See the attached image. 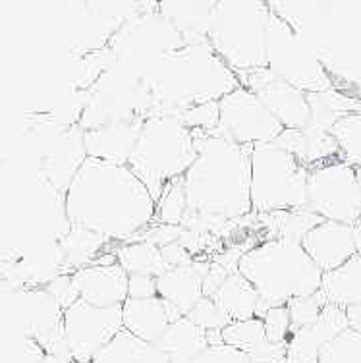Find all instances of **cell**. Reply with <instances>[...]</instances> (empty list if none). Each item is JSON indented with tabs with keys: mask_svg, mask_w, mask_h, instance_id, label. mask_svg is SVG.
<instances>
[{
	"mask_svg": "<svg viewBox=\"0 0 361 363\" xmlns=\"http://www.w3.org/2000/svg\"><path fill=\"white\" fill-rule=\"evenodd\" d=\"M64 209L72 226L124 244L155 223L157 205L128 164L87 159L64 194Z\"/></svg>",
	"mask_w": 361,
	"mask_h": 363,
	"instance_id": "cell-1",
	"label": "cell"
},
{
	"mask_svg": "<svg viewBox=\"0 0 361 363\" xmlns=\"http://www.w3.org/2000/svg\"><path fill=\"white\" fill-rule=\"evenodd\" d=\"M194 164L182 176L188 211L240 223L251 215L250 149L216 132H194Z\"/></svg>",
	"mask_w": 361,
	"mask_h": 363,
	"instance_id": "cell-2",
	"label": "cell"
},
{
	"mask_svg": "<svg viewBox=\"0 0 361 363\" xmlns=\"http://www.w3.org/2000/svg\"><path fill=\"white\" fill-rule=\"evenodd\" d=\"M238 87V76L216 56L209 41L189 43L167 56L155 79L153 116L180 118L194 106L218 103Z\"/></svg>",
	"mask_w": 361,
	"mask_h": 363,
	"instance_id": "cell-3",
	"label": "cell"
},
{
	"mask_svg": "<svg viewBox=\"0 0 361 363\" xmlns=\"http://www.w3.org/2000/svg\"><path fill=\"white\" fill-rule=\"evenodd\" d=\"M238 272L257 292V317L267 309L315 296L323 284V271L304 245L292 240H261L238 261Z\"/></svg>",
	"mask_w": 361,
	"mask_h": 363,
	"instance_id": "cell-4",
	"label": "cell"
},
{
	"mask_svg": "<svg viewBox=\"0 0 361 363\" xmlns=\"http://www.w3.org/2000/svg\"><path fill=\"white\" fill-rule=\"evenodd\" d=\"M195 157V135L189 128L174 116H149L143 120L128 167L157 203L170 182L188 172Z\"/></svg>",
	"mask_w": 361,
	"mask_h": 363,
	"instance_id": "cell-5",
	"label": "cell"
},
{
	"mask_svg": "<svg viewBox=\"0 0 361 363\" xmlns=\"http://www.w3.org/2000/svg\"><path fill=\"white\" fill-rule=\"evenodd\" d=\"M269 2L216 0L207 41L234 74L267 68Z\"/></svg>",
	"mask_w": 361,
	"mask_h": 363,
	"instance_id": "cell-6",
	"label": "cell"
},
{
	"mask_svg": "<svg viewBox=\"0 0 361 363\" xmlns=\"http://www.w3.org/2000/svg\"><path fill=\"white\" fill-rule=\"evenodd\" d=\"M184 47L186 41L182 33L159 14L157 2H151L145 12L122 23L106 43L112 62L132 72L149 87H153L167 56Z\"/></svg>",
	"mask_w": 361,
	"mask_h": 363,
	"instance_id": "cell-7",
	"label": "cell"
},
{
	"mask_svg": "<svg viewBox=\"0 0 361 363\" xmlns=\"http://www.w3.org/2000/svg\"><path fill=\"white\" fill-rule=\"evenodd\" d=\"M251 213L271 215L307 209V174L294 155L274 143H261L250 149Z\"/></svg>",
	"mask_w": 361,
	"mask_h": 363,
	"instance_id": "cell-8",
	"label": "cell"
},
{
	"mask_svg": "<svg viewBox=\"0 0 361 363\" xmlns=\"http://www.w3.org/2000/svg\"><path fill=\"white\" fill-rule=\"evenodd\" d=\"M155 97L149 85L112 62L89 87V101L77 126L84 132L153 116Z\"/></svg>",
	"mask_w": 361,
	"mask_h": 363,
	"instance_id": "cell-9",
	"label": "cell"
},
{
	"mask_svg": "<svg viewBox=\"0 0 361 363\" xmlns=\"http://www.w3.org/2000/svg\"><path fill=\"white\" fill-rule=\"evenodd\" d=\"M267 68L306 95L334 87L333 77L315 50L274 12L267 26Z\"/></svg>",
	"mask_w": 361,
	"mask_h": 363,
	"instance_id": "cell-10",
	"label": "cell"
},
{
	"mask_svg": "<svg viewBox=\"0 0 361 363\" xmlns=\"http://www.w3.org/2000/svg\"><path fill=\"white\" fill-rule=\"evenodd\" d=\"M307 209L323 220L355 226L361 223L357 172L342 159L321 162L307 174Z\"/></svg>",
	"mask_w": 361,
	"mask_h": 363,
	"instance_id": "cell-11",
	"label": "cell"
},
{
	"mask_svg": "<svg viewBox=\"0 0 361 363\" xmlns=\"http://www.w3.org/2000/svg\"><path fill=\"white\" fill-rule=\"evenodd\" d=\"M218 111L221 120L215 132L242 147L274 143L284 132L257 95L242 85L218 101Z\"/></svg>",
	"mask_w": 361,
	"mask_h": 363,
	"instance_id": "cell-12",
	"label": "cell"
},
{
	"mask_svg": "<svg viewBox=\"0 0 361 363\" xmlns=\"http://www.w3.org/2000/svg\"><path fill=\"white\" fill-rule=\"evenodd\" d=\"M62 330L70 356L77 363H91L120 330H124L122 308H97L77 300L64 309Z\"/></svg>",
	"mask_w": 361,
	"mask_h": 363,
	"instance_id": "cell-13",
	"label": "cell"
},
{
	"mask_svg": "<svg viewBox=\"0 0 361 363\" xmlns=\"http://www.w3.org/2000/svg\"><path fill=\"white\" fill-rule=\"evenodd\" d=\"M240 85L255 93L284 130H304L309 124V103L304 91L286 84L269 68L238 74Z\"/></svg>",
	"mask_w": 361,
	"mask_h": 363,
	"instance_id": "cell-14",
	"label": "cell"
},
{
	"mask_svg": "<svg viewBox=\"0 0 361 363\" xmlns=\"http://www.w3.org/2000/svg\"><path fill=\"white\" fill-rule=\"evenodd\" d=\"M348 327L346 309L327 303L317 321L290 335L286 342V363H317L323 348Z\"/></svg>",
	"mask_w": 361,
	"mask_h": 363,
	"instance_id": "cell-15",
	"label": "cell"
},
{
	"mask_svg": "<svg viewBox=\"0 0 361 363\" xmlns=\"http://www.w3.org/2000/svg\"><path fill=\"white\" fill-rule=\"evenodd\" d=\"M79 300L97 308H122L128 300V274L118 263L89 265L72 272Z\"/></svg>",
	"mask_w": 361,
	"mask_h": 363,
	"instance_id": "cell-16",
	"label": "cell"
},
{
	"mask_svg": "<svg viewBox=\"0 0 361 363\" xmlns=\"http://www.w3.org/2000/svg\"><path fill=\"white\" fill-rule=\"evenodd\" d=\"M301 245L313 263L319 267L323 274L340 269L346 261L354 257V226L323 220L317 224L304 240Z\"/></svg>",
	"mask_w": 361,
	"mask_h": 363,
	"instance_id": "cell-17",
	"label": "cell"
},
{
	"mask_svg": "<svg viewBox=\"0 0 361 363\" xmlns=\"http://www.w3.org/2000/svg\"><path fill=\"white\" fill-rule=\"evenodd\" d=\"M211 261L195 257L191 265L172 267L157 277V296L176 309L180 317H188L195 303L203 298V279Z\"/></svg>",
	"mask_w": 361,
	"mask_h": 363,
	"instance_id": "cell-18",
	"label": "cell"
},
{
	"mask_svg": "<svg viewBox=\"0 0 361 363\" xmlns=\"http://www.w3.org/2000/svg\"><path fill=\"white\" fill-rule=\"evenodd\" d=\"M141 126H143V120H135V122L111 124V126L84 132L87 159L109 162V164H120V167L128 164L133 153V147L138 143Z\"/></svg>",
	"mask_w": 361,
	"mask_h": 363,
	"instance_id": "cell-19",
	"label": "cell"
},
{
	"mask_svg": "<svg viewBox=\"0 0 361 363\" xmlns=\"http://www.w3.org/2000/svg\"><path fill=\"white\" fill-rule=\"evenodd\" d=\"M180 315L170 308L167 301L159 296L145 298V300H132L128 298L122 306V325L124 330L132 333L135 338L143 342L155 344Z\"/></svg>",
	"mask_w": 361,
	"mask_h": 363,
	"instance_id": "cell-20",
	"label": "cell"
},
{
	"mask_svg": "<svg viewBox=\"0 0 361 363\" xmlns=\"http://www.w3.org/2000/svg\"><path fill=\"white\" fill-rule=\"evenodd\" d=\"M223 342L243 352L251 363H286V344L269 342L261 317L230 323L223 330Z\"/></svg>",
	"mask_w": 361,
	"mask_h": 363,
	"instance_id": "cell-21",
	"label": "cell"
},
{
	"mask_svg": "<svg viewBox=\"0 0 361 363\" xmlns=\"http://www.w3.org/2000/svg\"><path fill=\"white\" fill-rule=\"evenodd\" d=\"M274 145L284 149L286 153L294 155L307 168L333 159H340L338 143L333 138V133L313 130L309 126L304 130H284L274 140Z\"/></svg>",
	"mask_w": 361,
	"mask_h": 363,
	"instance_id": "cell-22",
	"label": "cell"
},
{
	"mask_svg": "<svg viewBox=\"0 0 361 363\" xmlns=\"http://www.w3.org/2000/svg\"><path fill=\"white\" fill-rule=\"evenodd\" d=\"M216 0H180V2H157L159 14L172 23L184 37L186 45L189 43L207 41L211 18Z\"/></svg>",
	"mask_w": 361,
	"mask_h": 363,
	"instance_id": "cell-23",
	"label": "cell"
},
{
	"mask_svg": "<svg viewBox=\"0 0 361 363\" xmlns=\"http://www.w3.org/2000/svg\"><path fill=\"white\" fill-rule=\"evenodd\" d=\"M309 124L307 126L321 132H331L342 118L361 111V97L350 95L342 89L309 93Z\"/></svg>",
	"mask_w": 361,
	"mask_h": 363,
	"instance_id": "cell-24",
	"label": "cell"
},
{
	"mask_svg": "<svg viewBox=\"0 0 361 363\" xmlns=\"http://www.w3.org/2000/svg\"><path fill=\"white\" fill-rule=\"evenodd\" d=\"M218 308L228 315L230 321H245L259 315V296L242 274L232 271L223 284L211 296Z\"/></svg>",
	"mask_w": 361,
	"mask_h": 363,
	"instance_id": "cell-25",
	"label": "cell"
},
{
	"mask_svg": "<svg viewBox=\"0 0 361 363\" xmlns=\"http://www.w3.org/2000/svg\"><path fill=\"white\" fill-rule=\"evenodd\" d=\"M321 296L327 303L338 306L342 309L361 306V255L346 261L340 269L323 274Z\"/></svg>",
	"mask_w": 361,
	"mask_h": 363,
	"instance_id": "cell-26",
	"label": "cell"
},
{
	"mask_svg": "<svg viewBox=\"0 0 361 363\" xmlns=\"http://www.w3.org/2000/svg\"><path fill=\"white\" fill-rule=\"evenodd\" d=\"M155 344L167 354L170 363H189L207 348L209 336L207 330L195 327L188 317H180Z\"/></svg>",
	"mask_w": 361,
	"mask_h": 363,
	"instance_id": "cell-27",
	"label": "cell"
},
{
	"mask_svg": "<svg viewBox=\"0 0 361 363\" xmlns=\"http://www.w3.org/2000/svg\"><path fill=\"white\" fill-rule=\"evenodd\" d=\"M91 363H170L157 344L139 340L132 333L120 330Z\"/></svg>",
	"mask_w": 361,
	"mask_h": 363,
	"instance_id": "cell-28",
	"label": "cell"
},
{
	"mask_svg": "<svg viewBox=\"0 0 361 363\" xmlns=\"http://www.w3.org/2000/svg\"><path fill=\"white\" fill-rule=\"evenodd\" d=\"M116 263L126 271V274H147V277H160L170 267L160 253V247L149 242H124L114 250Z\"/></svg>",
	"mask_w": 361,
	"mask_h": 363,
	"instance_id": "cell-29",
	"label": "cell"
},
{
	"mask_svg": "<svg viewBox=\"0 0 361 363\" xmlns=\"http://www.w3.org/2000/svg\"><path fill=\"white\" fill-rule=\"evenodd\" d=\"M331 133L338 143L342 161L350 167L361 168V111L342 118Z\"/></svg>",
	"mask_w": 361,
	"mask_h": 363,
	"instance_id": "cell-30",
	"label": "cell"
},
{
	"mask_svg": "<svg viewBox=\"0 0 361 363\" xmlns=\"http://www.w3.org/2000/svg\"><path fill=\"white\" fill-rule=\"evenodd\" d=\"M155 205H157V209H155V223L182 226V220H184L186 213H188V199H186L182 178L170 182Z\"/></svg>",
	"mask_w": 361,
	"mask_h": 363,
	"instance_id": "cell-31",
	"label": "cell"
},
{
	"mask_svg": "<svg viewBox=\"0 0 361 363\" xmlns=\"http://www.w3.org/2000/svg\"><path fill=\"white\" fill-rule=\"evenodd\" d=\"M317 363H361V333L348 327L323 348Z\"/></svg>",
	"mask_w": 361,
	"mask_h": 363,
	"instance_id": "cell-32",
	"label": "cell"
},
{
	"mask_svg": "<svg viewBox=\"0 0 361 363\" xmlns=\"http://www.w3.org/2000/svg\"><path fill=\"white\" fill-rule=\"evenodd\" d=\"M188 319L194 323L195 327L203 328L207 333H213V330H224L228 327L230 317L224 313L223 309L218 308L213 298H207L203 296L201 300L195 303V308L188 313Z\"/></svg>",
	"mask_w": 361,
	"mask_h": 363,
	"instance_id": "cell-33",
	"label": "cell"
},
{
	"mask_svg": "<svg viewBox=\"0 0 361 363\" xmlns=\"http://www.w3.org/2000/svg\"><path fill=\"white\" fill-rule=\"evenodd\" d=\"M286 306H288V311H290V323H292L294 333L298 328H304L317 321L325 306H327V301L321 296V292H317L315 296H307V298H298V300L288 301Z\"/></svg>",
	"mask_w": 361,
	"mask_h": 363,
	"instance_id": "cell-34",
	"label": "cell"
},
{
	"mask_svg": "<svg viewBox=\"0 0 361 363\" xmlns=\"http://www.w3.org/2000/svg\"><path fill=\"white\" fill-rule=\"evenodd\" d=\"M265 333L269 342L272 344H286L292 335V323H290V311L288 306H277V308L267 309L263 313Z\"/></svg>",
	"mask_w": 361,
	"mask_h": 363,
	"instance_id": "cell-35",
	"label": "cell"
},
{
	"mask_svg": "<svg viewBox=\"0 0 361 363\" xmlns=\"http://www.w3.org/2000/svg\"><path fill=\"white\" fill-rule=\"evenodd\" d=\"M178 120L191 132H215L218 128V120H221L218 103L194 106V108L184 112Z\"/></svg>",
	"mask_w": 361,
	"mask_h": 363,
	"instance_id": "cell-36",
	"label": "cell"
},
{
	"mask_svg": "<svg viewBox=\"0 0 361 363\" xmlns=\"http://www.w3.org/2000/svg\"><path fill=\"white\" fill-rule=\"evenodd\" d=\"M189 363H251V359L232 346L213 344L203 350L201 354H197Z\"/></svg>",
	"mask_w": 361,
	"mask_h": 363,
	"instance_id": "cell-37",
	"label": "cell"
},
{
	"mask_svg": "<svg viewBox=\"0 0 361 363\" xmlns=\"http://www.w3.org/2000/svg\"><path fill=\"white\" fill-rule=\"evenodd\" d=\"M157 296V279L147 274H128V298L145 300Z\"/></svg>",
	"mask_w": 361,
	"mask_h": 363,
	"instance_id": "cell-38",
	"label": "cell"
},
{
	"mask_svg": "<svg viewBox=\"0 0 361 363\" xmlns=\"http://www.w3.org/2000/svg\"><path fill=\"white\" fill-rule=\"evenodd\" d=\"M160 253H162V257H165V261H167V265L170 267V269H172V267L191 265L195 261L194 255H191L180 242H174V244L160 247Z\"/></svg>",
	"mask_w": 361,
	"mask_h": 363,
	"instance_id": "cell-39",
	"label": "cell"
},
{
	"mask_svg": "<svg viewBox=\"0 0 361 363\" xmlns=\"http://www.w3.org/2000/svg\"><path fill=\"white\" fill-rule=\"evenodd\" d=\"M348 323H350V328H354L357 333H361V306H355V308H348Z\"/></svg>",
	"mask_w": 361,
	"mask_h": 363,
	"instance_id": "cell-40",
	"label": "cell"
},
{
	"mask_svg": "<svg viewBox=\"0 0 361 363\" xmlns=\"http://www.w3.org/2000/svg\"><path fill=\"white\" fill-rule=\"evenodd\" d=\"M41 363H77V362L72 356H50V354H47V356L43 357Z\"/></svg>",
	"mask_w": 361,
	"mask_h": 363,
	"instance_id": "cell-41",
	"label": "cell"
},
{
	"mask_svg": "<svg viewBox=\"0 0 361 363\" xmlns=\"http://www.w3.org/2000/svg\"><path fill=\"white\" fill-rule=\"evenodd\" d=\"M354 242H355V252L361 255V223L354 226Z\"/></svg>",
	"mask_w": 361,
	"mask_h": 363,
	"instance_id": "cell-42",
	"label": "cell"
},
{
	"mask_svg": "<svg viewBox=\"0 0 361 363\" xmlns=\"http://www.w3.org/2000/svg\"><path fill=\"white\" fill-rule=\"evenodd\" d=\"M355 172H357V180H360V186H361V168H355Z\"/></svg>",
	"mask_w": 361,
	"mask_h": 363,
	"instance_id": "cell-43",
	"label": "cell"
}]
</instances>
